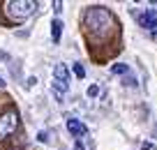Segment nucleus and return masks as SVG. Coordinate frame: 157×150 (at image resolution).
<instances>
[{
  "mask_svg": "<svg viewBox=\"0 0 157 150\" xmlns=\"http://www.w3.org/2000/svg\"><path fill=\"white\" fill-rule=\"evenodd\" d=\"M83 23L93 39H106L116 28V19L106 7H90L83 16Z\"/></svg>",
  "mask_w": 157,
  "mask_h": 150,
  "instance_id": "1",
  "label": "nucleus"
},
{
  "mask_svg": "<svg viewBox=\"0 0 157 150\" xmlns=\"http://www.w3.org/2000/svg\"><path fill=\"white\" fill-rule=\"evenodd\" d=\"M37 12V2L35 0H7L5 2V14L12 21H25Z\"/></svg>",
  "mask_w": 157,
  "mask_h": 150,
  "instance_id": "2",
  "label": "nucleus"
},
{
  "mask_svg": "<svg viewBox=\"0 0 157 150\" xmlns=\"http://www.w3.org/2000/svg\"><path fill=\"white\" fill-rule=\"evenodd\" d=\"M19 129V111L10 109V111L0 113V141H5L7 136H12Z\"/></svg>",
  "mask_w": 157,
  "mask_h": 150,
  "instance_id": "3",
  "label": "nucleus"
},
{
  "mask_svg": "<svg viewBox=\"0 0 157 150\" xmlns=\"http://www.w3.org/2000/svg\"><path fill=\"white\" fill-rule=\"evenodd\" d=\"M53 79H56V95L60 97V90L63 92H67V83H69V69H67V65H56L53 67Z\"/></svg>",
  "mask_w": 157,
  "mask_h": 150,
  "instance_id": "4",
  "label": "nucleus"
},
{
  "mask_svg": "<svg viewBox=\"0 0 157 150\" xmlns=\"http://www.w3.org/2000/svg\"><path fill=\"white\" fill-rule=\"evenodd\" d=\"M136 21H139V25L146 28V30L157 28V10H146V12H141V14H136Z\"/></svg>",
  "mask_w": 157,
  "mask_h": 150,
  "instance_id": "5",
  "label": "nucleus"
},
{
  "mask_svg": "<svg viewBox=\"0 0 157 150\" xmlns=\"http://www.w3.org/2000/svg\"><path fill=\"white\" fill-rule=\"evenodd\" d=\"M67 129L72 132L74 136H81V134H86V125L81 120H76V118H69L67 120Z\"/></svg>",
  "mask_w": 157,
  "mask_h": 150,
  "instance_id": "6",
  "label": "nucleus"
},
{
  "mask_svg": "<svg viewBox=\"0 0 157 150\" xmlns=\"http://www.w3.org/2000/svg\"><path fill=\"white\" fill-rule=\"evenodd\" d=\"M60 33H63V21H60V19H56L53 23H51V39H53L56 44L60 42Z\"/></svg>",
  "mask_w": 157,
  "mask_h": 150,
  "instance_id": "7",
  "label": "nucleus"
},
{
  "mask_svg": "<svg viewBox=\"0 0 157 150\" xmlns=\"http://www.w3.org/2000/svg\"><path fill=\"white\" fill-rule=\"evenodd\" d=\"M111 72H113V74H127V72H129V65L118 63V65H113V67H111Z\"/></svg>",
  "mask_w": 157,
  "mask_h": 150,
  "instance_id": "8",
  "label": "nucleus"
},
{
  "mask_svg": "<svg viewBox=\"0 0 157 150\" xmlns=\"http://www.w3.org/2000/svg\"><path fill=\"white\" fill-rule=\"evenodd\" d=\"M72 69H74V74H76L78 79H83V76H86V67H83L81 63H74V67H72Z\"/></svg>",
  "mask_w": 157,
  "mask_h": 150,
  "instance_id": "9",
  "label": "nucleus"
},
{
  "mask_svg": "<svg viewBox=\"0 0 157 150\" xmlns=\"http://www.w3.org/2000/svg\"><path fill=\"white\" fill-rule=\"evenodd\" d=\"M97 95H99V88L97 86H90L88 88V97H97Z\"/></svg>",
  "mask_w": 157,
  "mask_h": 150,
  "instance_id": "10",
  "label": "nucleus"
},
{
  "mask_svg": "<svg viewBox=\"0 0 157 150\" xmlns=\"http://www.w3.org/2000/svg\"><path fill=\"white\" fill-rule=\"evenodd\" d=\"M37 139L42 141V143H46V141H49V134H46V132H39V134H37Z\"/></svg>",
  "mask_w": 157,
  "mask_h": 150,
  "instance_id": "11",
  "label": "nucleus"
},
{
  "mask_svg": "<svg viewBox=\"0 0 157 150\" xmlns=\"http://www.w3.org/2000/svg\"><path fill=\"white\" fill-rule=\"evenodd\" d=\"M125 86H136V81H134L132 76H127V79H125Z\"/></svg>",
  "mask_w": 157,
  "mask_h": 150,
  "instance_id": "12",
  "label": "nucleus"
},
{
  "mask_svg": "<svg viewBox=\"0 0 157 150\" xmlns=\"http://www.w3.org/2000/svg\"><path fill=\"white\" fill-rule=\"evenodd\" d=\"M0 88H5V79L2 76H0Z\"/></svg>",
  "mask_w": 157,
  "mask_h": 150,
  "instance_id": "13",
  "label": "nucleus"
}]
</instances>
